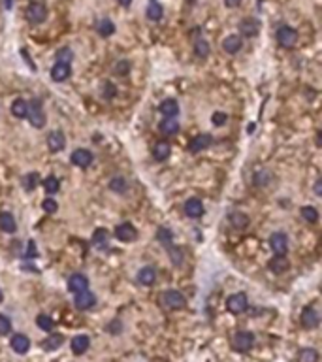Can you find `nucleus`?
<instances>
[{
	"label": "nucleus",
	"mask_w": 322,
	"mask_h": 362,
	"mask_svg": "<svg viewBox=\"0 0 322 362\" xmlns=\"http://www.w3.org/2000/svg\"><path fill=\"white\" fill-rule=\"evenodd\" d=\"M115 236H117V240L128 243V241H134L138 238V230L130 223H121L115 226Z\"/></svg>",
	"instance_id": "6e6552de"
},
{
	"label": "nucleus",
	"mask_w": 322,
	"mask_h": 362,
	"mask_svg": "<svg viewBox=\"0 0 322 362\" xmlns=\"http://www.w3.org/2000/svg\"><path fill=\"white\" fill-rule=\"evenodd\" d=\"M27 117L31 119V125L36 126V128H44L46 126V113H44V108H42L40 100H32V102L29 104Z\"/></svg>",
	"instance_id": "f03ea898"
},
{
	"label": "nucleus",
	"mask_w": 322,
	"mask_h": 362,
	"mask_svg": "<svg viewBox=\"0 0 322 362\" xmlns=\"http://www.w3.org/2000/svg\"><path fill=\"white\" fill-rule=\"evenodd\" d=\"M70 158H72V164H76L79 168H87L92 162V153L89 149H76Z\"/></svg>",
	"instance_id": "4468645a"
},
{
	"label": "nucleus",
	"mask_w": 322,
	"mask_h": 362,
	"mask_svg": "<svg viewBox=\"0 0 322 362\" xmlns=\"http://www.w3.org/2000/svg\"><path fill=\"white\" fill-rule=\"evenodd\" d=\"M42 183H44V189H46L47 194H55V192H59V189H61V183H59V179H57L55 175L46 177Z\"/></svg>",
	"instance_id": "c9c22d12"
},
{
	"label": "nucleus",
	"mask_w": 322,
	"mask_h": 362,
	"mask_svg": "<svg viewBox=\"0 0 322 362\" xmlns=\"http://www.w3.org/2000/svg\"><path fill=\"white\" fill-rule=\"evenodd\" d=\"M96 31H98V34L106 38V36H111L115 32V25L109 19H102V21H98V25H96Z\"/></svg>",
	"instance_id": "2f4dec72"
},
{
	"label": "nucleus",
	"mask_w": 322,
	"mask_h": 362,
	"mask_svg": "<svg viewBox=\"0 0 322 362\" xmlns=\"http://www.w3.org/2000/svg\"><path fill=\"white\" fill-rule=\"evenodd\" d=\"M42 207H44V211H47V213H53V211H57L59 209V204H57V200L55 198H46L44 202H42Z\"/></svg>",
	"instance_id": "a18cd8bd"
},
{
	"label": "nucleus",
	"mask_w": 322,
	"mask_h": 362,
	"mask_svg": "<svg viewBox=\"0 0 322 362\" xmlns=\"http://www.w3.org/2000/svg\"><path fill=\"white\" fill-rule=\"evenodd\" d=\"M302 217L307 223H317L319 221V211H317V207L313 206H304L302 207Z\"/></svg>",
	"instance_id": "ea45409f"
},
{
	"label": "nucleus",
	"mask_w": 322,
	"mask_h": 362,
	"mask_svg": "<svg viewBox=\"0 0 322 362\" xmlns=\"http://www.w3.org/2000/svg\"><path fill=\"white\" fill-rule=\"evenodd\" d=\"M147 17L151 19V21H160L162 19V14H164V10H162V6L158 4V2H151L149 6H147Z\"/></svg>",
	"instance_id": "473e14b6"
},
{
	"label": "nucleus",
	"mask_w": 322,
	"mask_h": 362,
	"mask_svg": "<svg viewBox=\"0 0 322 362\" xmlns=\"http://www.w3.org/2000/svg\"><path fill=\"white\" fill-rule=\"evenodd\" d=\"M315 192H317L319 196H322V179H317V181H315Z\"/></svg>",
	"instance_id": "3c124183"
},
{
	"label": "nucleus",
	"mask_w": 322,
	"mask_h": 362,
	"mask_svg": "<svg viewBox=\"0 0 322 362\" xmlns=\"http://www.w3.org/2000/svg\"><path fill=\"white\" fill-rule=\"evenodd\" d=\"M179 121H175V117H164V121H160V132L166 136H173L179 132Z\"/></svg>",
	"instance_id": "b1692460"
},
{
	"label": "nucleus",
	"mask_w": 322,
	"mask_h": 362,
	"mask_svg": "<svg viewBox=\"0 0 322 362\" xmlns=\"http://www.w3.org/2000/svg\"><path fill=\"white\" fill-rule=\"evenodd\" d=\"M10 347L14 349V353H17V355H25L31 349V340L25 334H15L12 338V342H10Z\"/></svg>",
	"instance_id": "ddd939ff"
},
{
	"label": "nucleus",
	"mask_w": 322,
	"mask_h": 362,
	"mask_svg": "<svg viewBox=\"0 0 322 362\" xmlns=\"http://www.w3.org/2000/svg\"><path fill=\"white\" fill-rule=\"evenodd\" d=\"M290 266V262L285 255H275L273 259L268 262V268H270L273 274H285Z\"/></svg>",
	"instance_id": "6ab92c4d"
},
{
	"label": "nucleus",
	"mask_w": 322,
	"mask_h": 362,
	"mask_svg": "<svg viewBox=\"0 0 322 362\" xmlns=\"http://www.w3.org/2000/svg\"><path fill=\"white\" fill-rule=\"evenodd\" d=\"M72 57H74L72 49H70V47H62V49L57 51V63H68V64H70Z\"/></svg>",
	"instance_id": "c03bdc74"
},
{
	"label": "nucleus",
	"mask_w": 322,
	"mask_h": 362,
	"mask_svg": "<svg viewBox=\"0 0 322 362\" xmlns=\"http://www.w3.org/2000/svg\"><path fill=\"white\" fill-rule=\"evenodd\" d=\"M277 42L283 46V47H292L296 46L298 42V32L292 29V27H281L277 31Z\"/></svg>",
	"instance_id": "0eeeda50"
},
{
	"label": "nucleus",
	"mask_w": 322,
	"mask_h": 362,
	"mask_svg": "<svg viewBox=\"0 0 322 362\" xmlns=\"http://www.w3.org/2000/svg\"><path fill=\"white\" fill-rule=\"evenodd\" d=\"M270 247L275 255H287L288 251V238L283 232H273L270 236Z\"/></svg>",
	"instance_id": "423d86ee"
},
{
	"label": "nucleus",
	"mask_w": 322,
	"mask_h": 362,
	"mask_svg": "<svg viewBox=\"0 0 322 362\" xmlns=\"http://www.w3.org/2000/svg\"><path fill=\"white\" fill-rule=\"evenodd\" d=\"M23 187H25V190H34L36 187H38V183H40V175H38V172H31L27 173L25 177H23Z\"/></svg>",
	"instance_id": "f704fd0d"
},
{
	"label": "nucleus",
	"mask_w": 322,
	"mask_h": 362,
	"mask_svg": "<svg viewBox=\"0 0 322 362\" xmlns=\"http://www.w3.org/2000/svg\"><path fill=\"white\" fill-rule=\"evenodd\" d=\"M64 145H66V138H64V134L61 130H53L49 136H47V147H49L51 153L62 151Z\"/></svg>",
	"instance_id": "9b49d317"
},
{
	"label": "nucleus",
	"mask_w": 322,
	"mask_h": 362,
	"mask_svg": "<svg viewBox=\"0 0 322 362\" xmlns=\"http://www.w3.org/2000/svg\"><path fill=\"white\" fill-rule=\"evenodd\" d=\"M4 6H6V8H12V0H4Z\"/></svg>",
	"instance_id": "864d4df0"
},
{
	"label": "nucleus",
	"mask_w": 322,
	"mask_h": 362,
	"mask_svg": "<svg viewBox=\"0 0 322 362\" xmlns=\"http://www.w3.org/2000/svg\"><path fill=\"white\" fill-rule=\"evenodd\" d=\"M62 344H64V338H62L61 334H53V332H51L49 336L42 342V347H44L46 351H55V349H59Z\"/></svg>",
	"instance_id": "cd10ccee"
},
{
	"label": "nucleus",
	"mask_w": 322,
	"mask_h": 362,
	"mask_svg": "<svg viewBox=\"0 0 322 362\" xmlns=\"http://www.w3.org/2000/svg\"><path fill=\"white\" fill-rule=\"evenodd\" d=\"M12 113L15 115L17 119L27 117V113H29V102L23 100V98H17L15 102L12 104Z\"/></svg>",
	"instance_id": "c85d7f7f"
},
{
	"label": "nucleus",
	"mask_w": 322,
	"mask_h": 362,
	"mask_svg": "<svg viewBox=\"0 0 322 362\" xmlns=\"http://www.w3.org/2000/svg\"><path fill=\"white\" fill-rule=\"evenodd\" d=\"M171 155V145H169L168 142H156V145H154V149H153V157H154V160H158V162H162V160H166L168 157Z\"/></svg>",
	"instance_id": "5701e85b"
},
{
	"label": "nucleus",
	"mask_w": 322,
	"mask_h": 362,
	"mask_svg": "<svg viewBox=\"0 0 322 362\" xmlns=\"http://www.w3.org/2000/svg\"><path fill=\"white\" fill-rule=\"evenodd\" d=\"M12 332V321L8 315L0 313V336H8Z\"/></svg>",
	"instance_id": "37998d69"
},
{
	"label": "nucleus",
	"mask_w": 322,
	"mask_h": 362,
	"mask_svg": "<svg viewBox=\"0 0 322 362\" xmlns=\"http://www.w3.org/2000/svg\"><path fill=\"white\" fill-rule=\"evenodd\" d=\"M70 347H72V353H74V355H83V353H87V349L91 347V340H89V336H85V334L74 336L72 342H70Z\"/></svg>",
	"instance_id": "a211bd4d"
},
{
	"label": "nucleus",
	"mask_w": 322,
	"mask_h": 362,
	"mask_svg": "<svg viewBox=\"0 0 322 362\" xmlns=\"http://www.w3.org/2000/svg\"><path fill=\"white\" fill-rule=\"evenodd\" d=\"M74 302H76V308H77V310H81V311L91 310V308L96 304V296L91 293L89 289H85L81 293H76V300H74Z\"/></svg>",
	"instance_id": "1a4fd4ad"
},
{
	"label": "nucleus",
	"mask_w": 322,
	"mask_h": 362,
	"mask_svg": "<svg viewBox=\"0 0 322 362\" xmlns=\"http://www.w3.org/2000/svg\"><path fill=\"white\" fill-rule=\"evenodd\" d=\"M107 241H109V232L106 228H98L94 234H92V245L96 249H106L107 247Z\"/></svg>",
	"instance_id": "bb28decb"
},
{
	"label": "nucleus",
	"mask_w": 322,
	"mask_h": 362,
	"mask_svg": "<svg viewBox=\"0 0 322 362\" xmlns=\"http://www.w3.org/2000/svg\"><path fill=\"white\" fill-rule=\"evenodd\" d=\"M239 29H241V32L245 36H256L260 25H258V21H254V19H247V21H241Z\"/></svg>",
	"instance_id": "7c9ffc66"
},
{
	"label": "nucleus",
	"mask_w": 322,
	"mask_h": 362,
	"mask_svg": "<svg viewBox=\"0 0 322 362\" xmlns=\"http://www.w3.org/2000/svg\"><path fill=\"white\" fill-rule=\"evenodd\" d=\"M321 323V315L315 308H305L302 311V325L304 328H317Z\"/></svg>",
	"instance_id": "dca6fc26"
},
{
	"label": "nucleus",
	"mask_w": 322,
	"mask_h": 362,
	"mask_svg": "<svg viewBox=\"0 0 322 362\" xmlns=\"http://www.w3.org/2000/svg\"><path fill=\"white\" fill-rule=\"evenodd\" d=\"M151 2H156V0H151Z\"/></svg>",
	"instance_id": "6e6d98bb"
},
{
	"label": "nucleus",
	"mask_w": 322,
	"mask_h": 362,
	"mask_svg": "<svg viewBox=\"0 0 322 362\" xmlns=\"http://www.w3.org/2000/svg\"><path fill=\"white\" fill-rule=\"evenodd\" d=\"M109 189L113 190V192H126V189H128V181L124 179V177H113L111 181H109Z\"/></svg>",
	"instance_id": "e433bc0d"
},
{
	"label": "nucleus",
	"mask_w": 322,
	"mask_h": 362,
	"mask_svg": "<svg viewBox=\"0 0 322 362\" xmlns=\"http://www.w3.org/2000/svg\"><path fill=\"white\" fill-rule=\"evenodd\" d=\"M271 179H273V175H271L268 170H262V172L254 173V185H256V187H266Z\"/></svg>",
	"instance_id": "79ce46f5"
},
{
	"label": "nucleus",
	"mask_w": 322,
	"mask_h": 362,
	"mask_svg": "<svg viewBox=\"0 0 322 362\" xmlns=\"http://www.w3.org/2000/svg\"><path fill=\"white\" fill-rule=\"evenodd\" d=\"M254 345V334L249 330H239L232 336V347L236 351H249Z\"/></svg>",
	"instance_id": "f257e3e1"
},
{
	"label": "nucleus",
	"mask_w": 322,
	"mask_h": 362,
	"mask_svg": "<svg viewBox=\"0 0 322 362\" xmlns=\"http://www.w3.org/2000/svg\"><path fill=\"white\" fill-rule=\"evenodd\" d=\"M27 19L29 23L32 25H42L46 19H47V8L42 4V2H32L29 8H27Z\"/></svg>",
	"instance_id": "7ed1b4c3"
},
{
	"label": "nucleus",
	"mask_w": 322,
	"mask_h": 362,
	"mask_svg": "<svg viewBox=\"0 0 322 362\" xmlns=\"http://www.w3.org/2000/svg\"><path fill=\"white\" fill-rule=\"evenodd\" d=\"M211 143H213L211 134H198V136H194L188 142V151L190 153H200L203 149H207Z\"/></svg>",
	"instance_id": "9d476101"
},
{
	"label": "nucleus",
	"mask_w": 322,
	"mask_h": 362,
	"mask_svg": "<svg viewBox=\"0 0 322 362\" xmlns=\"http://www.w3.org/2000/svg\"><path fill=\"white\" fill-rule=\"evenodd\" d=\"M228 221L232 223V226L234 228H237V230H243V228H247L249 226V217L245 215V213H241V211H232L230 215H228Z\"/></svg>",
	"instance_id": "a878e982"
},
{
	"label": "nucleus",
	"mask_w": 322,
	"mask_h": 362,
	"mask_svg": "<svg viewBox=\"0 0 322 362\" xmlns=\"http://www.w3.org/2000/svg\"><path fill=\"white\" fill-rule=\"evenodd\" d=\"M168 249V255H169V260H171V264H175V266H181V262H183V251L179 249V247H175L173 243L169 245V247H166Z\"/></svg>",
	"instance_id": "4c0bfd02"
},
{
	"label": "nucleus",
	"mask_w": 322,
	"mask_h": 362,
	"mask_svg": "<svg viewBox=\"0 0 322 362\" xmlns=\"http://www.w3.org/2000/svg\"><path fill=\"white\" fill-rule=\"evenodd\" d=\"M241 46H243V42H241V38L236 34L226 36L224 42H222V49L228 53V55H236V53L241 49Z\"/></svg>",
	"instance_id": "412c9836"
},
{
	"label": "nucleus",
	"mask_w": 322,
	"mask_h": 362,
	"mask_svg": "<svg viewBox=\"0 0 322 362\" xmlns=\"http://www.w3.org/2000/svg\"><path fill=\"white\" fill-rule=\"evenodd\" d=\"M0 230L2 232H8V234H14L17 230V224H15V219L10 211H2L0 213Z\"/></svg>",
	"instance_id": "4be33fe9"
},
{
	"label": "nucleus",
	"mask_w": 322,
	"mask_h": 362,
	"mask_svg": "<svg viewBox=\"0 0 322 362\" xmlns=\"http://www.w3.org/2000/svg\"><path fill=\"white\" fill-rule=\"evenodd\" d=\"M156 240L160 241V245H162V247H169V245L173 243V234H171V230H169V228H166V226H160V228L156 230Z\"/></svg>",
	"instance_id": "c756f323"
},
{
	"label": "nucleus",
	"mask_w": 322,
	"mask_h": 362,
	"mask_svg": "<svg viewBox=\"0 0 322 362\" xmlns=\"http://www.w3.org/2000/svg\"><path fill=\"white\" fill-rule=\"evenodd\" d=\"M298 362H319V353L311 347H305L298 355Z\"/></svg>",
	"instance_id": "72a5a7b5"
},
{
	"label": "nucleus",
	"mask_w": 322,
	"mask_h": 362,
	"mask_svg": "<svg viewBox=\"0 0 322 362\" xmlns=\"http://www.w3.org/2000/svg\"><path fill=\"white\" fill-rule=\"evenodd\" d=\"M226 308H228L230 313H236V315L237 313H243V311L249 308V298H247V294L236 293V294H232V296H228Z\"/></svg>",
	"instance_id": "39448f33"
},
{
	"label": "nucleus",
	"mask_w": 322,
	"mask_h": 362,
	"mask_svg": "<svg viewBox=\"0 0 322 362\" xmlns=\"http://www.w3.org/2000/svg\"><path fill=\"white\" fill-rule=\"evenodd\" d=\"M36 325H38V327L42 328L44 332H51V330H53V327H55L53 319H51L49 315H44V313L36 317Z\"/></svg>",
	"instance_id": "58836bf2"
},
{
	"label": "nucleus",
	"mask_w": 322,
	"mask_h": 362,
	"mask_svg": "<svg viewBox=\"0 0 322 362\" xmlns=\"http://www.w3.org/2000/svg\"><path fill=\"white\" fill-rule=\"evenodd\" d=\"M72 76V68L68 63H57L53 68H51V79L61 83V81H66L68 78Z\"/></svg>",
	"instance_id": "f8f14e48"
},
{
	"label": "nucleus",
	"mask_w": 322,
	"mask_h": 362,
	"mask_svg": "<svg viewBox=\"0 0 322 362\" xmlns=\"http://www.w3.org/2000/svg\"><path fill=\"white\" fill-rule=\"evenodd\" d=\"M209 44L205 42V40H198L196 44H194V53H196V57H200V59H207L209 57Z\"/></svg>",
	"instance_id": "a19ab883"
},
{
	"label": "nucleus",
	"mask_w": 322,
	"mask_h": 362,
	"mask_svg": "<svg viewBox=\"0 0 322 362\" xmlns=\"http://www.w3.org/2000/svg\"><path fill=\"white\" fill-rule=\"evenodd\" d=\"M224 4H226L228 8H237V6L241 4V0H224Z\"/></svg>",
	"instance_id": "8fccbe9b"
},
{
	"label": "nucleus",
	"mask_w": 322,
	"mask_h": 362,
	"mask_svg": "<svg viewBox=\"0 0 322 362\" xmlns=\"http://www.w3.org/2000/svg\"><path fill=\"white\" fill-rule=\"evenodd\" d=\"M2 300H4V294H2V289H0V304H2Z\"/></svg>",
	"instance_id": "5fc2aeb1"
},
{
	"label": "nucleus",
	"mask_w": 322,
	"mask_h": 362,
	"mask_svg": "<svg viewBox=\"0 0 322 362\" xmlns=\"http://www.w3.org/2000/svg\"><path fill=\"white\" fill-rule=\"evenodd\" d=\"M211 121H213V125H215V126H222V125L228 121V115H226V113H222V111H217V113H213Z\"/></svg>",
	"instance_id": "49530a36"
},
{
	"label": "nucleus",
	"mask_w": 322,
	"mask_h": 362,
	"mask_svg": "<svg viewBox=\"0 0 322 362\" xmlns=\"http://www.w3.org/2000/svg\"><path fill=\"white\" fill-rule=\"evenodd\" d=\"M68 289L72 293H81L85 289H89V279L83 276V274H72L70 279H68Z\"/></svg>",
	"instance_id": "f3484780"
},
{
	"label": "nucleus",
	"mask_w": 322,
	"mask_h": 362,
	"mask_svg": "<svg viewBox=\"0 0 322 362\" xmlns=\"http://www.w3.org/2000/svg\"><path fill=\"white\" fill-rule=\"evenodd\" d=\"M119 4H121L123 8H128V6L132 4V0H119Z\"/></svg>",
	"instance_id": "603ef678"
},
{
	"label": "nucleus",
	"mask_w": 322,
	"mask_h": 362,
	"mask_svg": "<svg viewBox=\"0 0 322 362\" xmlns=\"http://www.w3.org/2000/svg\"><path fill=\"white\" fill-rule=\"evenodd\" d=\"M138 281H139L141 285H145V287H151L153 283L156 281V272H154V268H151V266L141 268V270L138 272Z\"/></svg>",
	"instance_id": "393cba45"
},
{
	"label": "nucleus",
	"mask_w": 322,
	"mask_h": 362,
	"mask_svg": "<svg viewBox=\"0 0 322 362\" xmlns=\"http://www.w3.org/2000/svg\"><path fill=\"white\" fill-rule=\"evenodd\" d=\"M104 89H106V91H104V96H106V98L115 96V85H113V83H109V81L104 83Z\"/></svg>",
	"instance_id": "de8ad7c7"
},
{
	"label": "nucleus",
	"mask_w": 322,
	"mask_h": 362,
	"mask_svg": "<svg viewBox=\"0 0 322 362\" xmlns=\"http://www.w3.org/2000/svg\"><path fill=\"white\" fill-rule=\"evenodd\" d=\"M158 111H160L164 117H177V113H179V104H177V100H173V98H166V100L160 102Z\"/></svg>",
	"instance_id": "aec40b11"
},
{
	"label": "nucleus",
	"mask_w": 322,
	"mask_h": 362,
	"mask_svg": "<svg viewBox=\"0 0 322 362\" xmlns=\"http://www.w3.org/2000/svg\"><path fill=\"white\" fill-rule=\"evenodd\" d=\"M38 257V249H36V243L32 240H29V249H27V259H34Z\"/></svg>",
	"instance_id": "09e8293b"
},
{
	"label": "nucleus",
	"mask_w": 322,
	"mask_h": 362,
	"mask_svg": "<svg viewBox=\"0 0 322 362\" xmlns=\"http://www.w3.org/2000/svg\"><path fill=\"white\" fill-rule=\"evenodd\" d=\"M162 304L171 311H177V310H183L186 304L185 296L179 293V291H166L162 294Z\"/></svg>",
	"instance_id": "20e7f679"
},
{
	"label": "nucleus",
	"mask_w": 322,
	"mask_h": 362,
	"mask_svg": "<svg viewBox=\"0 0 322 362\" xmlns=\"http://www.w3.org/2000/svg\"><path fill=\"white\" fill-rule=\"evenodd\" d=\"M185 213L190 219H198L203 215V204L200 198H188L185 202Z\"/></svg>",
	"instance_id": "2eb2a0df"
}]
</instances>
